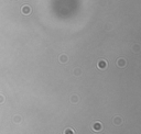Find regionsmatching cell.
<instances>
[{
  "mask_svg": "<svg viewBox=\"0 0 141 134\" xmlns=\"http://www.w3.org/2000/svg\"><path fill=\"white\" fill-rule=\"evenodd\" d=\"M131 49H132V52H135V53H139V52H140V45H139V44H135Z\"/></svg>",
  "mask_w": 141,
  "mask_h": 134,
  "instance_id": "cell-10",
  "label": "cell"
},
{
  "mask_svg": "<svg viewBox=\"0 0 141 134\" xmlns=\"http://www.w3.org/2000/svg\"><path fill=\"white\" fill-rule=\"evenodd\" d=\"M63 134H75V131H74L72 128H67V129L64 130Z\"/></svg>",
  "mask_w": 141,
  "mask_h": 134,
  "instance_id": "cell-8",
  "label": "cell"
},
{
  "mask_svg": "<svg viewBox=\"0 0 141 134\" xmlns=\"http://www.w3.org/2000/svg\"><path fill=\"white\" fill-rule=\"evenodd\" d=\"M91 129H93V131H94V132H100V131L103 130V124H102V122H99V121L94 122V124L91 125Z\"/></svg>",
  "mask_w": 141,
  "mask_h": 134,
  "instance_id": "cell-2",
  "label": "cell"
},
{
  "mask_svg": "<svg viewBox=\"0 0 141 134\" xmlns=\"http://www.w3.org/2000/svg\"><path fill=\"white\" fill-rule=\"evenodd\" d=\"M82 74V70L79 69V68H75V69H74V75L75 76H79Z\"/></svg>",
  "mask_w": 141,
  "mask_h": 134,
  "instance_id": "cell-11",
  "label": "cell"
},
{
  "mask_svg": "<svg viewBox=\"0 0 141 134\" xmlns=\"http://www.w3.org/2000/svg\"><path fill=\"white\" fill-rule=\"evenodd\" d=\"M107 67H108V63H107V61H105V59H100L99 62H98V64H97V68H99V69H102V70L106 69Z\"/></svg>",
  "mask_w": 141,
  "mask_h": 134,
  "instance_id": "cell-4",
  "label": "cell"
},
{
  "mask_svg": "<svg viewBox=\"0 0 141 134\" xmlns=\"http://www.w3.org/2000/svg\"><path fill=\"white\" fill-rule=\"evenodd\" d=\"M122 119H121V116H116L115 118H114V120H112V122H114V124L115 125H117V126H119V125H121L122 124Z\"/></svg>",
  "mask_w": 141,
  "mask_h": 134,
  "instance_id": "cell-5",
  "label": "cell"
},
{
  "mask_svg": "<svg viewBox=\"0 0 141 134\" xmlns=\"http://www.w3.org/2000/svg\"><path fill=\"white\" fill-rule=\"evenodd\" d=\"M5 100H6V99H5V96H3V95H0V104H2V103L5 102Z\"/></svg>",
  "mask_w": 141,
  "mask_h": 134,
  "instance_id": "cell-12",
  "label": "cell"
},
{
  "mask_svg": "<svg viewBox=\"0 0 141 134\" xmlns=\"http://www.w3.org/2000/svg\"><path fill=\"white\" fill-rule=\"evenodd\" d=\"M116 64H117V66L119 67V68H125V67L127 66V61H126L123 57H119V58L117 59Z\"/></svg>",
  "mask_w": 141,
  "mask_h": 134,
  "instance_id": "cell-3",
  "label": "cell"
},
{
  "mask_svg": "<svg viewBox=\"0 0 141 134\" xmlns=\"http://www.w3.org/2000/svg\"><path fill=\"white\" fill-rule=\"evenodd\" d=\"M31 7H30L29 5H26V3H24L22 7H21V12H22V14L23 16H30L31 14Z\"/></svg>",
  "mask_w": 141,
  "mask_h": 134,
  "instance_id": "cell-1",
  "label": "cell"
},
{
  "mask_svg": "<svg viewBox=\"0 0 141 134\" xmlns=\"http://www.w3.org/2000/svg\"><path fill=\"white\" fill-rule=\"evenodd\" d=\"M21 121H22V118H21L20 116H13V122H14V123H21Z\"/></svg>",
  "mask_w": 141,
  "mask_h": 134,
  "instance_id": "cell-9",
  "label": "cell"
},
{
  "mask_svg": "<svg viewBox=\"0 0 141 134\" xmlns=\"http://www.w3.org/2000/svg\"><path fill=\"white\" fill-rule=\"evenodd\" d=\"M58 61H60V63H62V64H65V63L68 62V57L66 54H62L60 55V57H58Z\"/></svg>",
  "mask_w": 141,
  "mask_h": 134,
  "instance_id": "cell-6",
  "label": "cell"
},
{
  "mask_svg": "<svg viewBox=\"0 0 141 134\" xmlns=\"http://www.w3.org/2000/svg\"><path fill=\"white\" fill-rule=\"evenodd\" d=\"M78 101H79V98L76 95H73L72 97H70V102L74 103V104H76V103L78 102Z\"/></svg>",
  "mask_w": 141,
  "mask_h": 134,
  "instance_id": "cell-7",
  "label": "cell"
}]
</instances>
